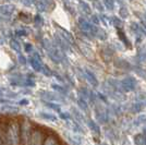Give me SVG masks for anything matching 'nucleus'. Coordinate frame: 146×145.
<instances>
[{
  "instance_id": "nucleus-1",
  "label": "nucleus",
  "mask_w": 146,
  "mask_h": 145,
  "mask_svg": "<svg viewBox=\"0 0 146 145\" xmlns=\"http://www.w3.org/2000/svg\"><path fill=\"white\" fill-rule=\"evenodd\" d=\"M79 25H80V29L83 31V32H85V33L96 34V32L98 31L97 27H95V26H93L92 24H90L88 22H86L85 20H80Z\"/></svg>"
},
{
  "instance_id": "nucleus-2",
  "label": "nucleus",
  "mask_w": 146,
  "mask_h": 145,
  "mask_svg": "<svg viewBox=\"0 0 146 145\" xmlns=\"http://www.w3.org/2000/svg\"><path fill=\"white\" fill-rule=\"evenodd\" d=\"M135 84H136V81H135L133 78H127V79H124L121 82L122 88L125 92H130V91H132V90H134Z\"/></svg>"
},
{
  "instance_id": "nucleus-3",
  "label": "nucleus",
  "mask_w": 146,
  "mask_h": 145,
  "mask_svg": "<svg viewBox=\"0 0 146 145\" xmlns=\"http://www.w3.org/2000/svg\"><path fill=\"white\" fill-rule=\"evenodd\" d=\"M85 76H86V80L88 81V83H91L93 86H97L98 85V81L96 79V76H95V74H93L90 71H86Z\"/></svg>"
},
{
  "instance_id": "nucleus-4",
  "label": "nucleus",
  "mask_w": 146,
  "mask_h": 145,
  "mask_svg": "<svg viewBox=\"0 0 146 145\" xmlns=\"http://www.w3.org/2000/svg\"><path fill=\"white\" fill-rule=\"evenodd\" d=\"M60 34L63 37H64V38H66V39H67L69 43H71V44H72V43H74V38H73V36L71 35V34H70V33H69V32H68L67 30H64V29H61V30H60Z\"/></svg>"
},
{
  "instance_id": "nucleus-5",
  "label": "nucleus",
  "mask_w": 146,
  "mask_h": 145,
  "mask_svg": "<svg viewBox=\"0 0 146 145\" xmlns=\"http://www.w3.org/2000/svg\"><path fill=\"white\" fill-rule=\"evenodd\" d=\"M31 65H32L33 69H34L35 71H40V70H42V68H43L42 63H40V61L35 59V58L31 59Z\"/></svg>"
},
{
  "instance_id": "nucleus-6",
  "label": "nucleus",
  "mask_w": 146,
  "mask_h": 145,
  "mask_svg": "<svg viewBox=\"0 0 146 145\" xmlns=\"http://www.w3.org/2000/svg\"><path fill=\"white\" fill-rule=\"evenodd\" d=\"M134 142L135 144H146V136L143 134H137L134 138Z\"/></svg>"
},
{
  "instance_id": "nucleus-7",
  "label": "nucleus",
  "mask_w": 146,
  "mask_h": 145,
  "mask_svg": "<svg viewBox=\"0 0 146 145\" xmlns=\"http://www.w3.org/2000/svg\"><path fill=\"white\" fill-rule=\"evenodd\" d=\"M0 11L5 14H11L14 11V7L13 6H2L0 8Z\"/></svg>"
},
{
  "instance_id": "nucleus-8",
  "label": "nucleus",
  "mask_w": 146,
  "mask_h": 145,
  "mask_svg": "<svg viewBox=\"0 0 146 145\" xmlns=\"http://www.w3.org/2000/svg\"><path fill=\"white\" fill-rule=\"evenodd\" d=\"M117 31H118V35H119V37H120V39H121L122 42L124 43L128 47H131V45H130V43H129V41H128V38L125 37V35H124V33L122 32L120 29H117Z\"/></svg>"
},
{
  "instance_id": "nucleus-9",
  "label": "nucleus",
  "mask_w": 146,
  "mask_h": 145,
  "mask_svg": "<svg viewBox=\"0 0 146 145\" xmlns=\"http://www.w3.org/2000/svg\"><path fill=\"white\" fill-rule=\"evenodd\" d=\"M104 6L106 7L108 10H113L115 9V1L113 0H103Z\"/></svg>"
},
{
  "instance_id": "nucleus-10",
  "label": "nucleus",
  "mask_w": 146,
  "mask_h": 145,
  "mask_svg": "<svg viewBox=\"0 0 146 145\" xmlns=\"http://www.w3.org/2000/svg\"><path fill=\"white\" fill-rule=\"evenodd\" d=\"M10 46H11V48H12L13 50H15V51H20V50H21V45H20L15 39H11V41H10Z\"/></svg>"
},
{
  "instance_id": "nucleus-11",
  "label": "nucleus",
  "mask_w": 146,
  "mask_h": 145,
  "mask_svg": "<svg viewBox=\"0 0 146 145\" xmlns=\"http://www.w3.org/2000/svg\"><path fill=\"white\" fill-rule=\"evenodd\" d=\"M81 3V8H82V10L84 11L85 13H88V14H91V8H90V6L87 5V3H85V2H83V1H81L80 2Z\"/></svg>"
},
{
  "instance_id": "nucleus-12",
  "label": "nucleus",
  "mask_w": 146,
  "mask_h": 145,
  "mask_svg": "<svg viewBox=\"0 0 146 145\" xmlns=\"http://www.w3.org/2000/svg\"><path fill=\"white\" fill-rule=\"evenodd\" d=\"M110 21L112 22V24L115 25L117 29H119V26H121V24H122L121 20H119L118 18H111L110 19Z\"/></svg>"
},
{
  "instance_id": "nucleus-13",
  "label": "nucleus",
  "mask_w": 146,
  "mask_h": 145,
  "mask_svg": "<svg viewBox=\"0 0 146 145\" xmlns=\"http://www.w3.org/2000/svg\"><path fill=\"white\" fill-rule=\"evenodd\" d=\"M78 104H79V107L82 110H87L88 109V106H87V103H85L83 99H79V102H78Z\"/></svg>"
},
{
  "instance_id": "nucleus-14",
  "label": "nucleus",
  "mask_w": 146,
  "mask_h": 145,
  "mask_svg": "<svg viewBox=\"0 0 146 145\" xmlns=\"http://www.w3.org/2000/svg\"><path fill=\"white\" fill-rule=\"evenodd\" d=\"M88 126L91 127V129L93 130V131L99 133V128H98V126L94 122V121H90V122H88Z\"/></svg>"
},
{
  "instance_id": "nucleus-15",
  "label": "nucleus",
  "mask_w": 146,
  "mask_h": 145,
  "mask_svg": "<svg viewBox=\"0 0 146 145\" xmlns=\"http://www.w3.org/2000/svg\"><path fill=\"white\" fill-rule=\"evenodd\" d=\"M40 117H43V118H46V119H48L49 121H56V118L55 116H51V115H47V114H42Z\"/></svg>"
},
{
  "instance_id": "nucleus-16",
  "label": "nucleus",
  "mask_w": 146,
  "mask_h": 145,
  "mask_svg": "<svg viewBox=\"0 0 146 145\" xmlns=\"http://www.w3.org/2000/svg\"><path fill=\"white\" fill-rule=\"evenodd\" d=\"M40 71H42L45 75H47V76H50V75H51V72H50V70L48 69V67L44 66L43 68H42V70H40Z\"/></svg>"
},
{
  "instance_id": "nucleus-17",
  "label": "nucleus",
  "mask_w": 146,
  "mask_h": 145,
  "mask_svg": "<svg viewBox=\"0 0 146 145\" xmlns=\"http://www.w3.org/2000/svg\"><path fill=\"white\" fill-rule=\"evenodd\" d=\"M120 15H121L122 18H128V15H129L128 10H127L125 8H121V9H120Z\"/></svg>"
},
{
  "instance_id": "nucleus-18",
  "label": "nucleus",
  "mask_w": 146,
  "mask_h": 145,
  "mask_svg": "<svg viewBox=\"0 0 146 145\" xmlns=\"http://www.w3.org/2000/svg\"><path fill=\"white\" fill-rule=\"evenodd\" d=\"M2 110H3V111H5V110H8L9 112H15V111H18V108L12 107V106H9V107H3Z\"/></svg>"
},
{
  "instance_id": "nucleus-19",
  "label": "nucleus",
  "mask_w": 146,
  "mask_h": 145,
  "mask_svg": "<svg viewBox=\"0 0 146 145\" xmlns=\"http://www.w3.org/2000/svg\"><path fill=\"white\" fill-rule=\"evenodd\" d=\"M47 106H48L49 108L55 109V110H57V111H59V110H60V108H59V106H58V105H56V104H48Z\"/></svg>"
},
{
  "instance_id": "nucleus-20",
  "label": "nucleus",
  "mask_w": 146,
  "mask_h": 145,
  "mask_svg": "<svg viewBox=\"0 0 146 145\" xmlns=\"http://www.w3.org/2000/svg\"><path fill=\"white\" fill-rule=\"evenodd\" d=\"M92 22H93L94 24H99V22H100V21H99V19H98L97 17L93 15V17H92Z\"/></svg>"
},
{
  "instance_id": "nucleus-21",
  "label": "nucleus",
  "mask_w": 146,
  "mask_h": 145,
  "mask_svg": "<svg viewBox=\"0 0 146 145\" xmlns=\"http://www.w3.org/2000/svg\"><path fill=\"white\" fill-rule=\"evenodd\" d=\"M31 50H32V45H30V44H26V45H25V51L30 53Z\"/></svg>"
},
{
  "instance_id": "nucleus-22",
  "label": "nucleus",
  "mask_w": 146,
  "mask_h": 145,
  "mask_svg": "<svg viewBox=\"0 0 146 145\" xmlns=\"http://www.w3.org/2000/svg\"><path fill=\"white\" fill-rule=\"evenodd\" d=\"M17 34H18L19 36H24V35H26V33H25L24 31H19V32H17Z\"/></svg>"
},
{
  "instance_id": "nucleus-23",
  "label": "nucleus",
  "mask_w": 146,
  "mask_h": 145,
  "mask_svg": "<svg viewBox=\"0 0 146 145\" xmlns=\"http://www.w3.org/2000/svg\"><path fill=\"white\" fill-rule=\"evenodd\" d=\"M34 1L35 0H24V3H26V5H32Z\"/></svg>"
},
{
  "instance_id": "nucleus-24",
  "label": "nucleus",
  "mask_w": 146,
  "mask_h": 145,
  "mask_svg": "<svg viewBox=\"0 0 146 145\" xmlns=\"http://www.w3.org/2000/svg\"><path fill=\"white\" fill-rule=\"evenodd\" d=\"M29 104V100L27 99H23V100H21V105H27Z\"/></svg>"
},
{
  "instance_id": "nucleus-25",
  "label": "nucleus",
  "mask_w": 146,
  "mask_h": 145,
  "mask_svg": "<svg viewBox=\"0 0 146 145\" xmlns=\"http://www.w3.org/2000/svg\"><path fill=\"white\" fill-rule=\"evenodd\" d=\"M20 59H21V60H20V61H21V62H22V63H24V62H25L24 58H23V57H22V56H21V57H20Z\"/></svg>"
},
{
  "instance_id": "nucleus-26",
  "label": "nucleus",
  "mask_w": 146,
  "mask_h": 145,
  "mask_svg": "<svg viewBox=\"0 0 146 145\" xmlns=\"http://www.w3.org/2000/svg\"><path fill=\"white\" fill-rule=\"evenodd\" d=\"M37 5H38L39 7H43V6H40V3H37ZM38 10H40V11H42V10H45V9H44V8H38Z\"/></svg>"
}]
</instances>
